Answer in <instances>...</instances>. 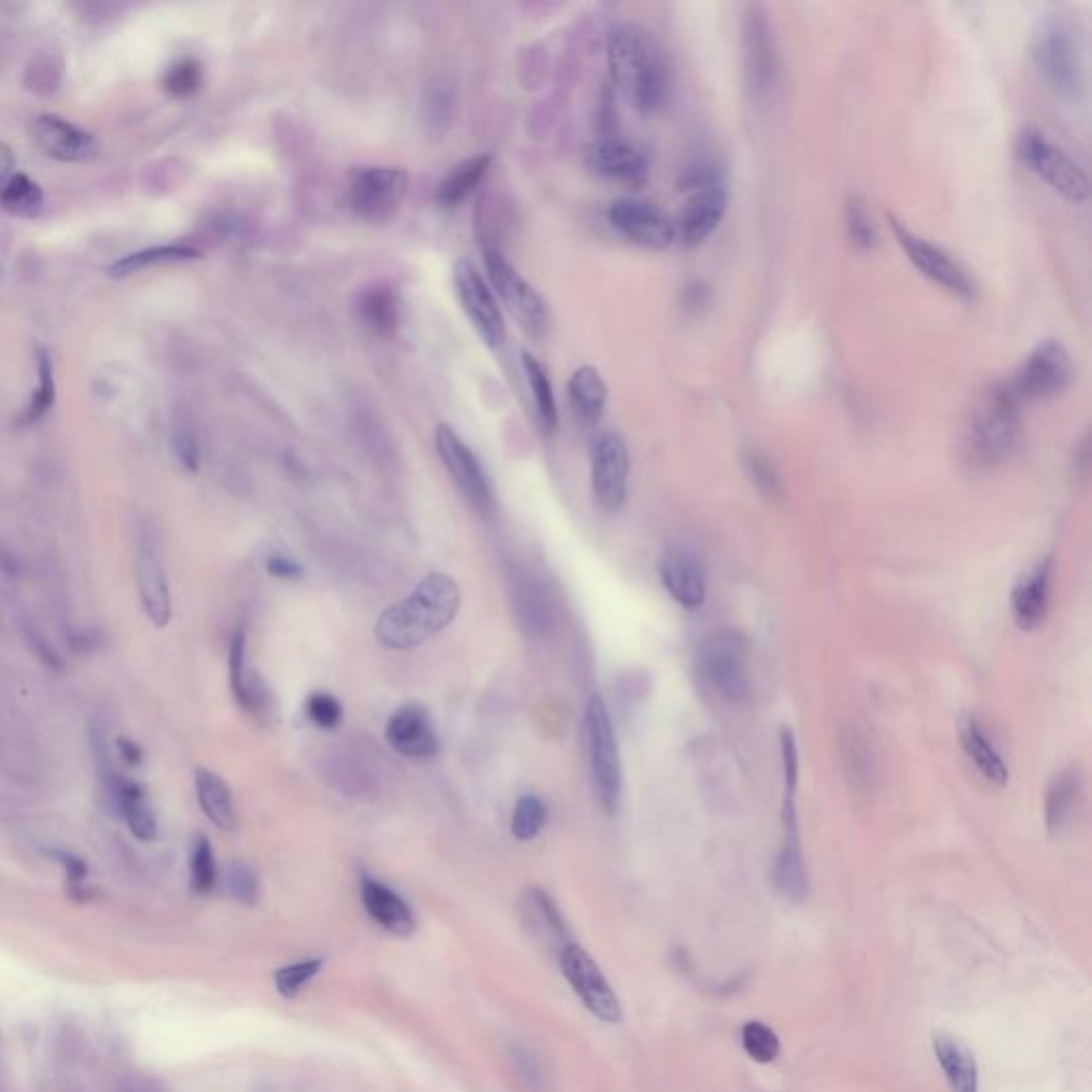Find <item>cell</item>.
<instances>
[{
  "instance_id": "obj_1",
  "label": "cell",
  "mask_w": 1092,
  "mask_h": 1092,
  "mask_svg": "<svg viewBox=\"0 0 1092 1092\" xmlns=\"http://www.w3.org/2000/svg\"><path fill=\"white\" fill-rule=\"evenodd\" d=\"M459 608L461 593L457 581L442 572H433L414 587L406 600L388 606L378 617L374 636L384 648L408 652L447 630Z\"/></svg>"
},
{
  "instance_id": "obj_2",
  "label": "cell",
  "mask_w": 1092,
  "mask_h": 1092,
  "mask_svg": "<svg viewBox=\"0 0 1092 1092\" xmlns=\"http://www.w3.org/2000/svg\"><path fill=\"white\" fill-rule=\"evenodd\" d=\"M606 58L613 84L638 112L652 114L664 108L670 73L652 35L636 24H615L606 39Z\"/></svg>"
},
{
  "instance_id": "obj_3",
  "label": "cell",
  "mask_w": 1092,
  "mask_h": 1092,
  "mask_svg": "<svg viewBox=\"0 0 1092 1092\" xmlns=\"http://www.w3.org/2000/svg\"><path fill=\"white\" fill-rule=\"evenodd\" d=\"M1022 437V400L1011 382H993L973 400L962 429V457L973 470H993L1011 459Z\"/></svg>"
},
{
  "instance_id": "obj_4",
  "label": "cell",
  "mask_w": 1092,
  "mask_h": 1092,
  "mask_svg": "<svg viewBox=\"0 0 1092 1092\" xmlns=\"http://www.w3.org/2000/svg\"><path fill=\"white\" fill-rule=\"evenodd\" d=\"M1033 62L1042 80L1060 96H1078L1084 86V69L1078 37L1062 19L1044 22L1033 39Z\"/></svg>"
},
{
  "instance_id": "obj_5",
  "label": "cell",
  "mask_w": 1092,
  "mask_h": 1092,
  "mask_svg": "<svg viewBox=\"0 0 1092 1092\" xmlns=\"http://www.w3.org/2000/svg\"><path fill=\"white\" fill-rule=\"evenodd\" d=\"M698 670L705 683L727 702H745L751 694L749 646L732 630H721L702 642Z\"/></svg>"
},
{
  "instance_id": "obj_6",
  "label": "cell",
  "mask_w": 1092,
  "mask_h": 1092,
  "mask_svg": "<svg viewBox=\"0 0 1092 1092\" xmlns=\"http://www.w3.org/2000/svg\"><path fill=\"white\" fill-rule=\"evenodd\" d=\"M585 737L589 749V762L593 774L595 796L602 809L613 815L621 800V756L617 734L608 715V709L600 696H593L585 709Z\"/></svg>"
},
{
  "instance_id": "obj_7",
  "label": "cell",
  "mask_w": 1092,
  "mask_h": 1092,
  "mask_svg": "<svg viewBox=\"0 0 1092 1092\" xmlns=\"http://www.w3.org/2000/svg\"><path fill=\"white\" fill-rule=\"evenodd\" d=\"M482 256L493 295L506 305L514 321L530 335L542 337L549 325V314H546V305L538 291L496 246H485Z\"/></svg>"
},
{
  "instance_id": "obj_8",
  "label": "cell",
  "mask_w": 1092,
  "mask_h": 1092,
  "mask_svg": "<svg viewBox=\"0 0 1092 1092\" xmlns=\"http://www.w3.org/2000/svg\"><path fill=\"white\" fill-rule=\"evenodd\" d=\"M410 186L406 169L400 167H359L348 179L346 199L354 216L368 222H384L402 207Z\"/></svg>"
},
{
  "instance_id": "obj_9",
  "label": "cell",
  "mask_w": 1092,
  "mask_h": 1092,
  "mask_svg": "<svg viewBox=\"0 0 1092 1092\" xmlns=\"http://www.w3.org/2000/svg\"><path fill=\"white\" fill-rule=\"evenodd\" d=\"M435 451L465 502L485 518L496 514V493H493L482 463L451 425H437Z\"/></svg>"
},
{
  "instance_id": "obj_10",
  "label": "cell",
  "mask_w": 1092,
  "mask_h": 1092,
  "mask_svg": "<svg viewBox=\"0 0 1092 1092\" xmlns=\"http://www.w3.org/2000/svg\"><path fill=\"white\" fill-rule=\"evenodd\" d=\"M1074 380L1069 350L1058 340L1039 342L1022 361L1016 378L1009 380L1022 402L1050 400L1060 395Z\"/></svg>"
},
{
  "instance_id": "obj_11",
  "label": "cell",
  "mask_w": 1092,
  "mask_h": 1092,
  "mask_svg": "<svg viewBox=\"0 0 1092 1092\" xmlns=\"http://www.w3.org/2000/svg\"><path fill=\"white\" fill-rule=\"evenodd\" d=\"M888 218H890L894 238L898 246L902 248V252L907 254L909 263H912L924 278H928L930 282H934L937 286H941V289L950 291L952 295L965 301H971L975 297L973 280L943 248L934 246L928 240L916 236L912 228L905 226V222L896 220L894 216H888Z\"/></svg>"
},
{
  "instance_id": "obj_12",
  "label": "cell",
  "mask_w": 1092,
  "mask_h": 1092,
  "mask_svg": "<svg viewBox=\"0 0 1092 1092\" xmlns=\"http://www.w3.org/2000/svg\"><path fill=\"white\" fill-rule=\"evenodd\" d=\"M1018 154L1039 177L1048 181L1064 199L1080 203L1088 197V177L1082 167L1035 128H1028L1020 135Z\"/></svg>"
},
{
  "instance_id": "obj_13",
  "label": "cell",
  "mask_w": 1092,
  "mask_h": 1092,
  "mask_svg": "<svg viewBox=\"0 0 1092 1092\" xmlns=\"http://www.w3.org/2000/svg\"><path fill=\"white\" fill-rule=\"evenodd\" d=\"M630 453L619 433L604 431L591 447V485L595 502L606 512H617L628 500Z\"/></svg>"
},
{
  "instance_id": "obj_14",
  "label": "cell",
  "mask_w": 1092,
  "mask_h": 1092,
  "mask_svg": "<svg viewBox=\"0 0 1092 1092\" xmlns=\"http://www.w3.org/2000/svg\"><path fill=\"white\" fill-rule=\"evenodd\" d=\"M608 222L628 242L648 248L666 250L677 240V228L670 216L652 201L623 197L611 203Z\"/></svg>"
},
{
  "instance_id": "obj_15",
  "label": "cell",
  "mask_w": 1092,
  "mask_h": 1092,
  "mask_svg": "<svg viewBox=\"0 0 1092 1092\" xmlns=\"http://www.w3.org/2000/svg\"><path fill=\"white\" fill-rule=\"evenodd\" d=\"M455 293L457 299L465 311L467 321L472 323L480 340L489 348H500L506 340V325L500 303L493 295L491 286L485 282V278L478 274V269L467 263L459 261L455 267Z\"/></svg>"
},
{
  "instance_id": "obj_16",
  "label": "cell",
  "mask_w": 1092,
  "mask_h": 1092,
  "mask_svg": "<svg viewBox=\"0 0 1092 1092\" xmlns=\"http://www.w3.org/2000/svg\"><path fill=\"white\" fill-rule=\"evenodd\" d=\"M743 67L749 94L764 100L776 80V45L762 7H747L743 17Z\"/></svg>"
},
{
  "instance_id": "obj_17",
  "label": "cell",
  "mask_w": 1092,
  "mask_h": 1092,
  "mask_svg": "<svg viewBox=\"0 0 1092 1092\" xmlns=\"http://www.w3.org/2000/svg\"><path fill=\"white\" fill-rule=\"evenodd\" d=\"M559 967L572 991L597 1020L617 1024L621 1020V1005L611 983L602 975L593 958L579 946H568L559 954Z\"/></svg>"
},
{
  "instance_id": "obj_18",
  "label": "cell",
  "mask_w": 1092,
  "mask_h": 1092,
  "mask_svg": "<svg viewBox=\"0 0 1092 1092\" xmlns=\"http://www.w3.org/2000/svg\"><path fill=\"white\" fill-rule=\"evenodd\" d=\"M137 585L148 619L156 628H165L173 615L171 591L159 544L150 530H139L137 534Z\"/></svg>"
},
{
  "instance_id": "obj_19",
  "label": "cell",
  "mask_w": 1092,
  "mask_h": 1092,
  "mask_svg": "<svg viewBox=\"0 0 1092 1092\" xmlns=\"http://www.w3.org/2000/svg\"><path fill=\"white\" fill-rule=\"evenodd\" d=\"M31 135L35 143L54 161L84 163L98 152V141L92 133L71 124L56 114H43L33 120Z\"/></svg>"
},
{
  "instance_id": "obj_20",
  "label": "cell",
  "mask_w": 1092,
  "mask_h": 1092,
  "mask_svg": "<svg viewBox=\"0 0 1092 1092\" xmlns=\"http://www.w3.org/2000/svg\"><path fill=\"white\" fill-rule=\"evenodd\" d=\"M386 743L391 745L400 756L425 760L437 753L439 739L435 732L433 719L423 705H404L386 721L384 727Z\"/></svg>"
},
{
  "instance_id": "obj_21",
  "label": "cell",
  "mask_w": 1092,
  "mask_h": 1092,
  "mask_svg": "<svg viewBox=\"0 0 1092 1092\" xmlns=\"http://www.w3.org/2000/svg\"><path fill=\"white\" fill-rule=\"evenodd\" d=\"M727 210V186L725 181L705 188L691 191L679 220L674 222L677 238L687 248H696L713 236Z\"/></svg>"
},
{
  "instance_id": "obj_22",
  "label": "cell",
  "mask_w": 1092,
  "mask_h": 1092,
  "mask_svg": "<svg viewBox=\"0 0 1092 1092\" xmlns=\"http://www.w3.org/2000/svg\"><path fill=\"white\" fill-rule=\"evenodd\" d=\"M518 916H521V924L530 932V937L546 952L559 956L568 946H572L570 930L559 909L544 890L528 888L518 898Z\"/></svg>"
},
{
  "instance_id": "obj_23",
  "label": "cell",
  "mask_w": 1092,
  "mask_h": 1092,
  "mask_svg": "<svg viewBox=\"0 0 1092 1092\" xmlns=\"http://www.w3.org/2000/svg\"><path fill=\"white\" fill-rule=\"evenodd\" d=\"M585 161L593 173L617 181H640L648 173L646 154L613 135L593 139L585 150Z\"/></svg>"
},
{
  "instance_id": "obj_24",
  "label": "cell",
  "mask_w": 1092,
  "mask_h": 1092,
  "mask_svg": "<svg viewBox=\"0 0 1092 1092\" xmlns=\"http://www.w3.org/2000/svg\"><path fill=\"white\" fill-rule=\"evenodd\" d=\"M660 579L668 595L679 606L698 611L707 602L705 568L685 549H672L660 559Z\"/></svg>"
},
{
  "instance_id": "obj_25",
  "label": "cell",
  "mask_w": 1092,
  "mask_h": 1092,
  "mask_svg": "<svg viewBox=\"0 0 1092 1092\" xmlns=\"http://www.w3.org/2000/svg\"><path fill=\"white\" fill-rule=\"evenodd\" d=\"M1050 585H1052V559L1039 561L1026 577L1011 591L1013 621L1024 632L1044 626L1050 611Z\"/></svg>"
},
{
  "instance_id": "obj_26",
  "label": "cell",
  "mask_w": 1092,
  "mask_h": 1092,
  "mask_svg": "<svg viewBox=\"0 0 1092 1092\" xmlns=\"http://www.w3.org/2000/svg\"><path fill=\"white\" fill-rule=\"evenodd\" d=\"M102 779H106L110 796L118 811L122 813L128 830H131V835L141 843H152L159 837V822H156V813L143 788L133 782V779L122 776L118 770L106 774Z\"/></svg>"
},
{
  "instance_id": "obj_27",
  "label": "cell",
  "mask_w": 1092,
  "mask_h": 1092,
  "mask_svg": "<svg viewBox=\"0 0 1092 1092\" xmlns=\"http://www.w3.org/2000/svg\"><path fill=\"white\" fill-rule=\"evenodd\" d=\"M361 896L363 905H366V912L374 918L378 926H382L391 934H397V937H408V934L414 932V916L408 902L397 892L384 886V883L366 877L361 886Z\"/></svg>"
},
{
  "instance_id": "obj_28",
  "label": "cell",
  "mask_w": 1092,
  "mask_h": 1092,
  "mask_svg": "<svg viewBox=\"0 0 1092 1092\" xmlns=\"http://www.w3.org/2000/svg\"><path fill=\"white\" fill-rule=\"evenodd\" d=\"M606 384L595 368L583 366L568 380V400L583 427L600 423L606 408Z\"/></svg>"
},
{
  "instance_id": "obj_29",
  "label": "cell",
  "mask_w": 1092,
  "mask_h": 1092,
  "mask_svg": "<svg viewBox=\"0 0 1092 1092\" xmlns=\"http://www.w3.org/2000/svg\"><path fill=\"white\" fill-rule=\"evenodd\" d=\"M960 745L988 784H995L999 788L1007 786L1009 770L1001 758V753L973 717H967L960 723Z\"/></svg>"
},
{
  "instance_id": "obj_30",
  "label": "cell",
  "mask_w": 1092,
  "mask_h": 1092,
  "mask_svg": "<svg viewBox=\"0 0 1092 1092\" xmlns=\"http://www.w3.org/2000/svg\"><path fill=\"white\" fill-rule=\"evenodd\" d=\"M195 790H197V800H199L201 811L216 828L220 830L238 828L236 800H233V792L220 774H216L214 770L199 768L195 772Z\"/></svg>"
},
{
  "instance_id": "obj_31",
  "label": "cell",
  "mask_w": 1092,
  "mask_h": 1092,
  "mask_svg": "<svg viewBox=\"0 0 1092 1092\" xmlns=\"http://www.w3.org/2000/svg\"><path fill=\"white\" fill-rule=\"evenodd\" d=\"M934 1056H937L946 1082L952 1092H977L979 1090V1076H977V1062L971 1050L958 1042L954 1037L939 1035L932 1042Z\"/></svg>"
},
{
  "instance_id": "obj_32",
  "label": "cell",
  "mask_w": 1092,
  "mask_h": 1092,
  "mask_svg": "<svg viewBox=\"0 0 1092 1092\" xmlns=\"http://www.w3.org/2000/svg\"><path fill=\"white\" fill-rule=\"evenodd\" d=\"M228 685L240 707L246 711L263 709L265 694L248 670V636L242 628L233 632L228 644Z\"/></svg>"
},
{
  "instance_id": "obj_33",
  "label": "cell",
  "mask_w": 1092,
  "mask_h": 1092,
  "mask_svg": "<svg viewBox=\"0 0 1092 1092\" xmlns=\"http://www.w3.org/2000/svg\"><path fill=\"white\" fill-rule=\"evenodd\" d=\"M774 886L788 900L802 902L809 896V873L804 865L798 832H786L774 860Z\"/></svg>"
},
{
  "instance_id": "obj_34",
  "label": "cell",
  "mask_w": 1092,
  "mask_h": 1092,
  "mask_svg": "<svg viewBox=\"0 0 1092 1092\" xmlns=\"http://www.w3.org/2000/svg\"><path fill=\"white\" fill-rule=\"evenodd\" d=\"M356 311L361 323L370 331L378 335L393 333L400 325L402 317V303L400 295L388 284H376L370 286L368 291H363L356 303Z\"/></svg>"
},
{
  "instance_id": "obj_35",
  "label": "cell",
  "mask_w": 1092,
  "mask_h": 1092,
  "mask_svg": "<svg viewBox=\"0 0 1092 1092\" xmlns=\"http://www.w3.org/2000/svg\"><path fill=\"white\" fill-rule=\"evenodd\" d=\"M489 165H491L489 154H478V156H472V159L459 163L455 169L447 173L445 179L439 181V186L435 191V201L442 207L461 205L485 179Z\"/></svg>"
},
{
  "instance_id": "obj_36",
  "label": "cell",
  "mask_w": 1092,
  "mask_h": 1092,
  "mask_svg": "<svg viewBox=\"0 0 1092 1092\" xmlns=\"http://www.w3.org/2000/svg\"><path fill=\"white\" fill-rule=\"evenodd\" d=\"M523 372H526V378H528V384H530L532 400H534V406H536V414H538V421H540L542 431L544 433L557 431L559 412H557V402H555V393H553L549 374H546L542 363L530 352H523Z\"/></svg>"
},
{
  "instance_id": "obj_37",
  "label": "cell",
  "mask_w": 1092,
  "mask_h": 1092,
  "mask_svg": "<svg viewBox=\"0 0 1092 1092\" xmlns=\"http://www.w3.org/2000/svg\"><path fill=\"white\" fill-rule=\"evenodd\" d=\"M195 258H201V252L193 246H184V244H173V246H156V248H145V250H139V252H133V254H126L124 258H120L118 263L112 265L110 274L114 278H126V276H133L141 269H148L152 265H167V263H184V261H195Z\"/></svg>"
},
{
  "instance_id": "obj_38",
  "label": "cell",
  "mask_w": 1092,
  "mask_h": 1092,
  "mask_svg": "<svg viewBox=\"0 0 1092 1092\" xmlns=\"http://www.w3.org/2000/svg\"><path fill=\"white\" fill-rule=\"evenodd\" d=\"M1080 790H1082V784H1080V774L1076 770H1062L1052 779L1048 794H1046V824L1052 832L1058 830L1064 822L1069 820L1078 802Z\"/></svg>"
},
{
  "instance_id": "obj_39",
  "label": "cell",
  "mask_w": 1092,
  "mask_h": 1092,
  "mask_svg": "<svg viewBox=\"0 0 1092 1092\" xmlns=\"http://www.w3.org/2000/svg\"><path fill=\"white\" fill-rule=\"evenodd\" d=\"M0 203H3L5 210L11 212L13 216L33 218L41 212V207H43V191L29 175L15 173L9 179V184L5 186L3 195H0Z\"/></svg>"
},
{
  "instance_id": "obj_40",
  "label": "cell",
  "mask_w": 1092,
  "mask_h": 1092,
  "mask_svg": "<svg viewBox=\"0 0 1092 1092\" xmlns=\"http://www.w3.org/2000/svg\"><path fill=\"white\" fill-rule=\"evenodd\" d=\"M37 374H39V386L33 393V400L24 412V423H37L41 416L47 414V410L54 406L56 400V382H54V363H51L49 352L43 346H37Z\"/></svg>"
},
{
  "instance_id": "obj_41",
  "label": "cell",
  "mask_w": 1092,
  "mask_h": 1092,
  "mask_svg": "<svg viewBox=\"0 0 1092 1092\" xmlns=\"http://www.w3.org/2000/svg\"><path fill=\"white\" fill-rule=\"evenodd\" d=\"M743 463H745V472H747L749 480L753 482V487H756L762 493L766 500H779V498L784 496L782 474H779L776 465L764 453L749 451L743 457Z\"/></svg>"
},
{
  "instance_id": "obj_42",
  "label": "cell",
  "mask_w": 1092,
  "mask_h": 1092,
  "mask_svg": "<svg viewBox=\"0 0 1092 1092\" xmlns=\"http://www.w3.org/2000/svg\"><path fill=\"white\" fill-rule=\"evenodd\" d=\"M845 226L851 244L860 250H871L877 244V228L869 214V207L860 195H851L845 205Z\"/></svg>"
},
{
  "instance_id": "obj_43",
  "label": "cell",
  "mask_w": 1092,
  "mask_h": 1092,
  "mask_svg": "<svg viewBox=\"0 0 1092 1092\" xmlns=\"http://www.w3.org/2000/svg\"><path fill=\"white\" fill-rule=\"evenodd\" d=\"M546 822V807L538 796H523L514 804V813L510 822V830L516 841H532L540 835Z\"/></svg>"
},
{
  "instance_id": "obj_44",
  "label": "cell",
  "mask_w": 1092,
  "mask_h": 1092,
  "mask_svg": "<svg viewBox=\"0 0 1092 1092\" xmlns=\"http://www.w3.org/2000/svg\"><path fill=\"white\" fill-rule=\"evenodd\" d=\"M171 447H173V453H175L177 461L181 463V467H184V470H188V472H197L199 470V461H201L199 437H197V431H195L188 416L181 414V412L175 414L173 425H171Z\"/></svg>"
},
{
  "instance_id": "obj_45",
  "label": "cell",
  "mask_w": 1092,
  "mask_h": 1092,
  "mask_svg": "<svg viewBox=\"0 0 1092 1092\" xmlns=\"http://www.w3.org/2000/svg\"><path fill=\"white\" fill-rule=\"evenodd\" d=\"M741 1039H743L745 1052L753 1060L762 1062V1064L772 1062L779 1056V1052H782V1044H779L776 1033L760 1020L747 1022L741 1031Z\"/></svg>"
},
{
  "instance_id": "obj_46",
  "label": "cell",
  "mask_w": 1092,
  "mask_h": 1092,
  "mask_svg": "<svg viewBox=\"0 0 1092 1092\" xmlns=\"http://www.w3.org/2000/svg\"><path fill=\"white\" fill-rule=\"evenodd\" d=\"M216 877H218V871H216V857H214L212 843H210V839L201 835V837L195 839L193 849H191V883H193V890L199 892V894L210 892L214 888Z\"/></svg>"
},
{
  "instance_id": "obj_47",
  "label": "cell",
  "mask_w": 1092,
  "mask_h": 1092,
  "mask_svg": "<svg viewBox=\"0 0 1092 1092\" xmlns=\"http://www.w3.org/2000/svg\"><path fill=\"white\" fill-rule=\"evenodd\" d=\"M779 747H782V764H784V809H796V792H798V745L796 737L788 727L779 732Z\"/></svg>"
},
{
  "instance_id": "obj_48",
  "label": "cell",
  "mask_w": 1092,
  "mask_h": 1092,
  "mask_svg": "<svg viewBox=\"0 0 1092 1092\" xmlns=\"http://www.w3.org/2000/svg\"><path fill=\"white\" fill-rule=\"evenodd\" d=\"M201 82H203V71H201V65L193 58H184L175 62L167 75H165V90L177 98H186V96H193L199 88H201Z\"/></svg>"
},
{
  "instance_id": "obj_49",
  "label": "cell",
  "mask_w": 1092,
  "mask_h": 1092,
  "mask_svg": "<svg viewBox=\"0 0 1092 1092\" xmlns=\"http://www.w3.org/2000/svg\"><path fill=\"white\" fill-rule=\"evenodd\" d=\"M305 713H307L309 721L314 723V725H319L321 730H335V727H340V723L344 719L342 702L337 700L335 696H331V694H325V691L309 694V698L305 702Z\"/></svg>"
},
{
  "instance_id": "obj_50",
  "label": "cell",
  "mask_w": 1092,
  "mask_h": 1092,
  "mask_svg": "<svg viewBox=\"0 0 1092 1092\" xmlns=\"http://www.w3.org/2000/svg\"><path fill=\"white\" fill-rule=\"evenodd\" d=\"M226 888L228 894L242 905H254L258 900V894H261L254 869L240 860L233 863L226 871Z\"/></svg>"
},
{
  "instance_id": "obj_51",
  "label": "cell",
  "mask_w": 1092,
  "mask_h": 1092,
  "mask_svg": "<svg viewBox=\"0 0 1092 1092\" xmlns=\"http://www.w3.org/2000/svg\"><path fill=\"white\" fill-rule=\"evenodd\" d=\"M321 967H323V960H305V962H297V965L276 971L274 981H276L278 993L289 999L295 997L311 977L319 975Z\"/></svg>"
},
{
  "instance_id": "obj_52",
  "label": "cell",
  "mask_w": 1092,
  "mask_h": 1092,
  "mask_svg": "<svg viewBox=\"0 0 1092 1092\" xmlns=\"http://www.w3.org/2000/svg\"><path fill=\"white\" fill-rule=\"evenodd\" d=\"M455 96L447 84H433L425 96V120L435 128H447L453 120Z\"/></svg>"
},
{
  "instance_id": "obj_53",
  "label": "cell",
  "mask_w": 1092,
  "mask_h": 1092,
  "mask_svg": "<svg viewBox=\"0 0 1092 1092\" xmlns=\"http://www.w3.org/2000/svg\"><path fill=\"white\" fill-rule=\"evenodd\" d=\"M510 1058H512V1064H514V1072H516L518 1080H521L532 1092H542L544 1090V1082H546V1074H544L540 1058L526 1046H514Z\"/></svg>"
},
{
  "instance_id": "obj_54",
  "label": "cell",
  "mask_w": 1092,
  "mask_h": 1092,
  "mask_svg": "<svg viewBox=\"0 0 1092 1092\" xmlns=\"http://www.w3.org/2000/svg\"><path fill=\"white\" fill-rule=\"evenodd\" d=\"M24 636H26V642H29V646L33 648V654H35V658L39 662H43L51 670H60L62 668V660L56 654V648L49 644V640L37 628L29 626V628H26Z\"/></svg>"
},
{
  "instance_id": "obj_55",
  "label": "cell",
  "mask_w": 1092,
  "mask_h": 1092,
  "mask_svg": "<svg viewBox=\"0 0 1092 1092\" xmlns=\"http://www.w3.org/2000/svg\"><path fill=\"white\" fill-rule=\"evenodd\" d=\"M711 299H713L711 286L705 280H691L685 284L683 307L685 311H689V314H700L702 309H707L711 305Z\"/></svg>"
},
{
  "instance_id": "obj_56",
  "label": "cell",
  "mask_w": 1092,
  "mask_h": 1092,
  "mask_svg": "<svg viewBox=\"0 0 1092 1092\" xmlns=\"http://www.w3.org/2000/svg\"><path fill=\"white\" fill-rule=\"evenodd\" d=\"M265 568L269 572V577L282 579V581H297L303 577V568L293 557L282 555V553L269 555L265 561Z\"/></svg>"
},
{
  "instance_id": "obj_57",
  "label": "cell",
  "mask_w": 1092,
  "mask_h": 1092,
  "mask_svg": "<svg viewBox=\"0 0 1092 1092\" xmlns=\"http://www.w3.org/2000/svg\"><path fill=\"white\" fill-rule=\"evenodd\" d=\"M56 857H58V863L65 867V871H67V875H69L71 881H82V879H86L88 867H86V863L82 860V857H77V855H73V853H69V851H58Z\"/></svg>"
},
{
  "instance_id": "obj_58",
  "label": "cell",
  "mask_w": 1092,
  "mask_h": 1092,
  "mask_svg": "<svg viewBox=\"0 0 1092 1092\" xmlns=\"http://www.w3.org/2000/svg\"><path fill=\"white\" fill-rule=\"evenodd\" d=\"M15 175V156L7 143H0V195H3L9 179Z\"/></svg>"
},
{
  "instance_id": "obj_59",
  "label": "cell",
  "mask_w": 1092,
  "mask_h": 1092,
  "mask_svg": "<svg viewBox=\"0 0 1092 1092\" xmlns=\"http://www.w3.org/2000/svg\"><path fill=\"white\" fill-rule=\"evenodd\" d=\"M118 751H120V758L128 764V766H137L141 764L143 760V751L141 747L131 741V739H118Z\"/></svg>"
},
{
  "instance_id": "obj_60",
  "label": "cell",
  "mask_w": 1092,
  "mask_h": 1092,
  "mask_svg": "<svg viewBox=\"0 0 1092 1092\" xmlns=\"http://www.w3.org/2000/svg\"><path fill=\"white\" fill-rule=\"evenodd\" d=\"M1088 459H1090V447H1088V433L1084 435V439L1080 442V447L1076 451V470L1086 474L1088 472Z\"/></svg>"
},
{
  "instance_id": "obj_61",
  "label": "cell",
  "mask_w": 1092,
  "mask_h": 1092,
  "mask_svg": "<svg viewBox=\"0 0 1092 1092\" xmlns=\"http://www.w3.org/2000/svg\"><path fill=\"white\" fill-rule=\"evenodd\" d=\"M122 1092H161V1090L156 1088V1084L150 1080H135L131 1084H126Z\"/></svg>"
}]
</instances>
